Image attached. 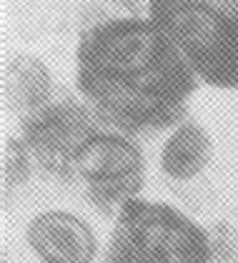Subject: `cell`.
<instances>
[{"instance_id":"obj_4","label":"cell","mask_w":238,"mask_h":263,"mask_svg":"<svg viewBox=\"0 0 238 263\" xmlns=\"http://www.w3.org/2000/svg\"><path fill=\"white\" fill-rule=\"evenodd\" d=\"M70 176L83 181L96 205L113 211L140 193L145 181V161L136 141H131L125 133L98 128L80 145Z\"/></svg>"},{"instance_id":"obj_2","label":"cell","mask_w":238,"mask_h":263,"mask_svg":"<svg viewBox=\"0 0 238 263\" xmlns=\"http://www.w3.org/2000/svg\"><path fill=\"white\" fill-rule=\"evenodd\" d=\"M145 13L178 45L200 83L238 90V0H145Z\"/></svg>"},{"instance_id":"obj_10","label":"cell","mask_w":238,"mask_h":263,"mask_svg":"<svg viewBox=\"0 0 238 263\" xmlns=\"http://www.w3.org/2000/svg\"><path fill=\"white\" fill-rule=\"evenodd\" d=\"M213 261L238 263V231L221 226L213 236Z\"/></svg>"},{"instance_id":"obj_3","label":"cell","mask_w":238,"mask_h":263,"mask_svg":"<svg viewBox=\"0 0 238 263\" xmlns=\"http://www.w3.org/2000/svg\"><path fill=\"white\" fill-rule=\"evenodd\" d=\"M213 241L193 218L160 201L118 208L105 263H211Z\"/></svg>"},{"instance_id":"obj_7","label":"cell","mask_w":238,"mask_h":263,"mask_svg":"<svg viewBox=\"0 0 238 263\" xmlns=\"http://www.w3.org/2000/svg\"><path fill=\"white\" fill-rule=\"evenodd\" d=\"M53 98V78L48 65L35 55H13L3 70V101L8 110L23 118L35 113Z\"/></svg>"},{"instance_id":"obj_8","label":"cell","mask_w":238,"mask_h":263,"mask_svg":"<svg viewBox=\"0 0 238 263\" xmlns=\"http://www.w3.org/2000/svg\"><path fill=\"white\" fill-rule=\"evenodd\" d=\"M211 158H213L211 136L198 123L183 121L173 128V133L160 148V171L171 181L186 183L198 178L208 168Z\"/></svg>"},{"instance_id":"obj_9","label":"cell","mask_w":238,"mask_h":263,"mask_svg":"<svg viewBox=\"0 0 238 263\" xmlns=\"http://www.w3.org/2000/svg\"><path fill=\"white\" fill-rule=\"evenodd\" d=\"M30 163H33V156H30L25 141L8 138L5 141V153H3V181H5V188L25 181L28 173H30Z\"/></svg>"},{"instance_id":"obj_6","label":"cell","mask_w":238,"mask_h":263,"mask_svg":"<svg viewBox=\"0 0 238 263\" xmlns=\"http://www.w3.org/2000/svg\"><path fill=\"white\" fill-rule=\"evenodd\" d=\"M28 243L43 263H90L96 258V233L68 211L38 213L28 226Z\"/></svg>"},{"instance_id":"obj_5","label":"cell","mask_w":238,"mask_h":263,"mask_svg":"<svg viewBox=\"0 0 238 263\" xmlns=\"http://www.w3.org/2000/svg\"><path fill=\"white\" fill-rule=\"evenodd\" d=\"M100 128L90 105L76 98H50L23 118V141L33 161L56 176H70L80 145Z\"/></svg>"},{"instance_id":"obj_1","label":"cell","mask_w":238,"mask_h":263,"mask_svg":"<svg viewBox=\"0 0 238 263\" xmlns=\"http://www.w3.org/2000/svg\"><path fill=\"white\" fill-rule=\"evenodd\" d=\"M76 85L105 128L125 136L183 123L200 78L148 13H105L80 28Z\"/></svg>"}]
</instances>
